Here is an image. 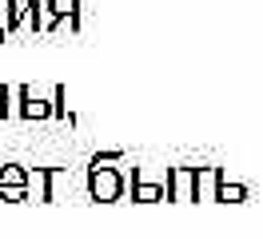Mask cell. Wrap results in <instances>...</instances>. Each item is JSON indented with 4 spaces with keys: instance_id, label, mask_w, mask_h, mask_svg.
<instances>
[{
    "instance_id": "1",
    "label": "cell",
    "mask_w": 263,
    "mask_h": 239,
    "mask_svg": "<svg viewBox=\"0 0 263 239\" xmlns=\"http://www.w3.org/2000/svg\"><path fill=\"white\" fill-rule=\"evenodd\" d=\"M92 188H96V195H100V199H112V195H116V188H120V183H116V175L100 172L96 179H92Z\"/></svg>"
},
{
    "instance_id": "3",
    "label": "cell",
    "mask_w": 263,
    "mask_h": 239,
    "mask_svg": "<svg viewBox=\"0 0 263 239\" xmlns=\"http://www.w3.org/2000/svg\"><path fill=\"white\" fill-rule=\"evenodd\" d=\"M0 195H4V199H20V195H24V188H0Z\"/></svg>"
},
{
    "instance_id": "2",
    "label": "cell",
    "mask_w": 263,
    "mask_h": 239,
    "mask_svg": "<svg viewBox=\"0 0 263 239\" xmlns=\"http://www.w3.org/2000/svg\"><path fill=\"white\" fill-rule=\"evenodd\" d=\"M0 188H24V172L20 168H4L0 172Z\"/></svg>"
}]
</instances>
